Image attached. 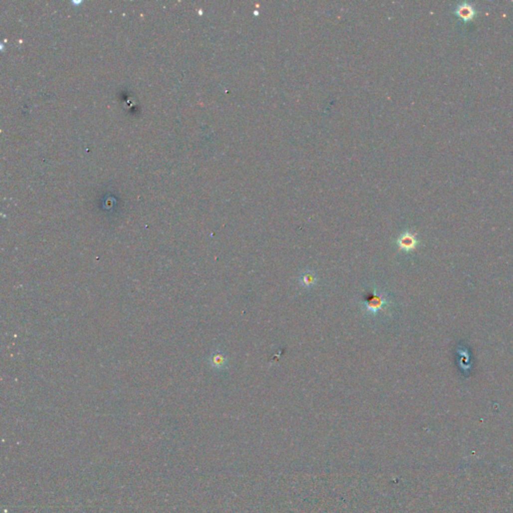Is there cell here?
Returning <instances> with one entry per match:
<instances>
[{
	"label": "cell",
	"instance_id": "1",
	"mask_svg": "<svg viewBox=\"0 0 513 513\" xmlns=\"http://www.w3.org/2000/svg\"><path fill=\"white\" fill-rule=\"evenodd\" d=\"M386 305H387V299H386L385 295L375 292L366 299V301L364 303V310L367 314L376 315L379 311L384 309Z\"/></svg>",
	"mask_w": 513,
	"mask_h": 513
},
{
	"label": "cell",
	"instance_id": "2",
	"mask_svg": "<svg viewBox=\"0 0 513 513\" xmlns=\"http://www.w3.org/2000/svg\"><path fill=\"white\" fill-rule=\"evenodd\" d=\"M454 13L460 19H462L464 22H467V21H470L471 19H473L476 16L477 10H476L475 6L472 3L467 2V1H463V2L458 3L455 6Z\"/></svg>",
	"mask_w": 513,
	"mask_h": 513
},
{
	"label": "cell",
	"instance_id": "3",
	"mask_svg": "<svg viewBox=\"0 0 513 513\" xmlns=\"http://www.w3.org/2000/svg\"><path fill=\"white\" fill-rule=\"evenodd\" d=\"M417 244H418V242H417L416 237L410 232H405L397 240V245H398L399 249L403 252L413 251L416 248Z\"/></svg>",
	"mask_w": 513,
	"mask_h": 513
},
{
	"label": "cell",
	"instance_id": "4",
	"mask_svg": "<svg viewBox=\"0 0 513 513\" xmlns=\"http://www.w3.org/2000/svg\"><path fill=\"white\" fill-rule=\"evenodd\" d=\"M316 280H317V276L314 271H306L301 275L300 283L303 287L311 288V287L315 286Z\"/></svg>",
	"mask_w": 513,
	"mask_h": 513
},
{
	"label": "cell",
	"instance_id": "5",
	"mask_svg": "<svg viewBox=\"0 0 513 513\" xmlns=\"http://www.w3.org/2000/svg\"><path fill=\"white\" fill-rule=\"evenodd\" d=\"M226 363V358L221 355V354H217L215 357H214V364L218 367H222L224 364Z\"/></svg>",
	"mask_w": 513,
	"mask_h": 513
}]
</instances>
